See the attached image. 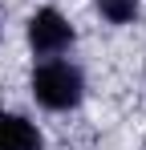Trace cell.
Listing matches in <instances>:
<instances>
[{
  "instance_id": "cell-3",
  "label": "cell",
  "mask_w": 146,
  "mask_h": 150,
  "mask_svg": "<svg viewBox=\"0 0 146 150\" xmlns=\"http://www.w3.org/2000/svg\"><path fill=\"white\" fill-rule=\"evenodd\" d=\"M0 150H41V134L16 114H0Z\"/></svg>"
},
{
  "instance_id": "cell-4",
  "label": "cell",
  "mask_w": 146,
  "mask_h": 150,
  "mask_svg": "<svg viewBox=\"0 0 146 150\" xmlns=\"http://www.w3.org/2000/svg\"><path fill=\"white\" fill-rule=\"evenodd\" d=\"M134 12H138V0H101V16L114 21V25L134 21Z\"/></svg>"
},
{
  "instance_id": "cell-2",
  "label": "cell",
  "mask_w": 146,
  "mask_h": 150,
  "mask_svg": "<svg viewBox=\"0 0 146 150\" xmlns=\"http://www.w3.org/2000/svg\"><path fill=\"white\" fill-rule=\"evenodd\" d=\"M69 41H73V28H69V21L57 8H41L28 21V45L37 53H61Z\"/></svg>"
},
{
  "instance_id": "cell-1",
  "label": "cell",
  "mask_w": 146,
  "mask_h": 150,
  "mask_svg": "<svg viewBox=\"0 0 146 150\" xmlns=\"http://www.w3.org/2000/svg\"><path fill=\"white\" fill-rule=\"evenodd\" d=\"M33 93L41 105L49 110H69L81 101V73L65 65V61H53V65H41L33 73Z\"/></svg>"
}]
</instances>
